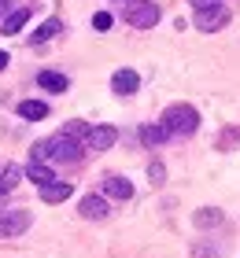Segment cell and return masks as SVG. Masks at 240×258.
<instances>
[{
	"label": "cell",
	"mask_w": 240,
	"mask_h": 258,
	"mask_svg": "<svg viewBox=\"0 0 240 258\" xmlns=\"http://www.w3.org/2000/svg\"><path fill=\"white\" fill-rule=\"evenodd\" d=\"M8 63H11V59H8V52H0V70H4Z\"/></svg>",
	"instance_id": "23"
},
{
	"label": "cell",
	"mask_w": 240,
	"mask_h": 258,
	"mask_svg": "<svg viewBox=\"0 0 240 258\" xmlns=\"http://www.w3.org/2000/svg\"><path fill=\"white\" fill-rule=\"evenodd\" d=\"M159 4H155V0H133V4L126 8V22L133 30H152L155 22H159Z\"/></svg>",
	"instance_id": "2"
},
{
	"label": "cell",
	"mask_w": 240,
	"mask_h": 258,
	"mask_svg": "<svg viewBox=\"0 0 240 258\" xmlns=\"http://www.w3.org/2000/svg\"><path fill=\"white\" fill-rule=\"evenodd\" d=\"M225 22H229V11H225V8H207V11H196V30H203V33L222 30Z\"/></svg>",
	"instance_id": "5"
},
{
	"label": "cell",
	"mask_w": 240,
	"mask_h": 258,
	"mask_svg": "<svg viewBox=\"0 0 240 258\" xmlns=\"http://www.w3.org/2000/svg\"><path fill=\"white\" fill-rule=\"evenodd\" d=\"M30 210H22V207H15V210H0V240H11V236H19V232H26L30 229Z\"/></svg>",
	"instance_id": "4"
},
{
	"label": "cell",
	"mask_w": 240,
	"mask_h": 258,
	"mask_svg": "<svg viewBox=\"0 0 240 258\" xmlns=\"http://www.w3.org/2000/svg\"><path fill=\"white\" fill-rule=\"evenodd\" d=\"M166 137H174V133H170V129H166L163 122H155V125H144V129H140V140H144L148 148H159V144H166Z\"/></svg>",
	"instance_id": "11"
},
{
	"label": "cell",
	"mask_w": 240,
	"mask_h": 258,
	"mask_svg": "<svg viewBox=\"0 0 240 258\" xmlns=\"http://www.w3.org/2000/svg\"><path fill=\"white\" fill-rule=\"evenodd\" d=\"M104 196H111V199H133V184H129L126 177H118V173H111V177H104Z\"/></svg>",
	"instance_id": "9"
},
{
	"label": "cell",
	"mask_w": 240,
	"mask_h": 258,
	"mask_svg": "<svg viewBox=\"0 0 240 258\" xmlns=\"http://www.w3.org/2000/svg\"><path fill=\"white\" fill-rule=\"evenodd\" d=\"M19 177H22V170L15 166V162H11V166H4V170H0V196L15 188V184H19Z\"/></svg>",
	"instance_id": "18"
},
{
	"label": "cell",
	"mask_w": 240,
	"mask_h": 258,
	"mask_svg": "<svg viewBox=\"0 0 240 258\" xmlns=\"http://www.w3.org/2000/svg\"><path fill=\"white\" fill-rule=\"evenodd\" d=\"M78 210H81V218H89V221H104L107 214H111V207H107L104 196H85L78 203Z\"/></svg>",
	"instance_id": "7"
},
{
	"label": "cell",
	"mask_w": 240,
	"mask_h": 258,
	"mask_svg": "<svg viewBox=\"0 0 240 258\" xmlns=\"http://www.w3.org/2000/svg\"><path fill=\"white\" fill-rule=\"evenodd\" d=\"M148 173H152V181H155V184H163V177H166L163 162H152V166H148Z\"/></svg>",
	"instance_id": "21"
},
{
	"label": "cell",
	"mask_w": 240,
	"mask_h": 258,
	"mask_svg": "<svg viewBox=\"0 0 240 258\" xmlns=\"http://www.w3.org/2000/svg\"><path fill=\"white\" fill-rule=\"evenodd\" d=\"M26 19H30V11H26V8H15V11L4 19V33H8V37H11V33H19L22 26H26Z\"/></svg>",
	"instance_id": "17"
},
{
	"label": "cell",
	"mask_w": 240,
	"mask_h": 258,
	"mask_svg": "<svg viewBox=\"0 0 240 258\" xmlns=\"http://www.w3.org/2000/svg\"><path fill=\"white\" fill-rule=\"evenodd\" d=\"M59 30H63V22H59V19H48V22H41V26L30 33V41H33V44H44V41H52Z\"/></svg>",
	"instance_id": "12"
},
{
	"label": "cell",
	"mask_w": 240,
	"mask_h": 258,
	"mask_svg": "<svg viewBox=\"0 0 240 258\" xmlns=\"http://www.w3.org/2000/svg\"><path fill=\"white\" fill-rule=\"evenodd\" d=\"M196 11H207V8H222V0H188Z\"/></svg>",
	"instance_id": "22"
},
{
	"label": "cell",
	"mask_w": 240,
	"mask_h": 258,
	"mask_svg": "<svg viewBox=\"0 0 240 258\" xmlns=\"http://www.w3.org/2000/svg\"><path fill=\"white\" fill-rule=\"evenodd\" d=\"M163 125L177 137H188V133L200 129V114H196V107H188V103H170V107L163 111Z\"/></svg>",
	"instance_id": "1"
},
{
	"label": "cell",
	"mask_w": 240,
	"mask_h": 258,
	"mask_svg": "<svg viewBox=\"0 0 240 258\" xmlns=\"http://www.w3.org/2000/svg\"><path fill=\"white\" fill-rule=\"evenodd\" d=\"M48 159L52 162H78L81 159V144L74 137H67V133H56V137H48Z\"/></svg>",
	"instance_id": "3"
},
{
	"label": "cell",
	"mask_w": 240,
	"mask_h": 258,
	"mask_svg": "<svg viewBox=\"0 0 240 258\" xmlns=\"http://www.w3.org/2000/svg\"><path fill=\"white\" fill-rule=\"evenodd\" d=\"M222 210L218 207H203V210H196V214H192V221H196L200 229H211V225H222Z\"/></svg>",
	"instance_id": "16"
},
{
	"label": "cell",
	"mask_w": 240,
	"mask_h": 258,
	"mask_svg": "<svg viewBox=\"0 0 240 258\" xmlns=\"http://www.w3.org/2000/svg\"><path fill=\"white\" fill-rule=\"evenodd\" d=\"M111 22H115V19L107 15V11H96V15H92V26L100 30V33H104V30H111Z\"/></svg>",
	"instance_id": "20"
},
{
	"label": "cell",
	"mask_w": 240,
	"mask_h": 258,
	"mask_svg": "<svg viewBox=\"0 0 240 258\" xmlns=\"http://www.w3.org/2000/svg\"><path fill=\"white\" fill-rule=\"evenodd\" d=\"M118 140V133H115V125H92L89 129V137H85V148L89 151H107Z\"/></svg>",
	"instance_id": "6"
},
{
	"label": "cell",
	"mask_w": 240,
	"mask_h": 258,
	"mask_svg": "<svg viewBox=\"0 0 240 258\" xmlns=\"http://www.w3.org/2000/svg\"><path fill=\"white\" fill-rule=\"evenodd\" d=\"M137 85H140V78H137V70H115V78H111V89L118 92V96H133L137 92Z\"/></svg>",
	"instance_id": "8"
},
{
	"label": "cell",
	"mask_w": 240,
	"mask_h": 258,
	"mask_svg": "<svg viewBox=\"0 0 240 258\" xmlns=\"http://www.w3.org/2000/svg\"><path fill=\"white\" fill-rule=\"evenodd\" d=\"M63 133L78 140V137H89V125H85V122H67V125H63Z\"/></svg>",
	"instance_id": "19"
},
{
	"label": "cell",
	"mask_w": 240,
	"mask_h": 258,
	"mask_svg": "<svg viewBox=\"0 0 240 258\" xmlns=\"http://www.w3.org/2000/svg\"><path fill=\"white\" fill-rule=\"evenodd\" d=\"M70 192H74L70 181H52V184L41 188V199H44V203H63V199H70Z\"/></svg>",
	"instance_id": "10"
},
{
	"label": "cell",
	"mask_w": 240,
	"mask_h": 258,
	"mask_svg": "<svg viewBox=\"0 0 240 258\" xmlns=\"http://www.w3.org/2000/svg\"><path fill=\"white\" fill-rule=\"evenodd\" d=\"M26 177H30V181H37L41 188H44V184H52V181H56V173H52V166H48V162H30V166H26Z\"/></svg>",
	"instance_id": "14"
},
{
	"label": "cell",
	"mask_w": 240,
	"mask_h": 258,
	"mask_svg": "<svg viewBox=\"0 0 240 258\" xmlns=\"http://www.w3.org/2000/svg\"><path fill=\"white\" fill-rule=\"evenodd\" d=\"M19 114H22L26 122H37V118H44V114H48V103H44V100H22V103H19Z\"/></svg>",
	"instance_id": "13"
},
{
	"label": "cell",
	"mask_w": 240,
	"mask_h": 258,
	"mask_svg": "<svg viewBox=\"0 0 240 258\" xmlns=\"http://www.w3.org/2000/svg\"><path fill=\"white\" fill-rule=\"evenodd\" d=\"M8 4H11V0H0V15H4V11H8Z\"/></svg>",
	"instance_id": "24"
},
{
	"label": "cell",
	"mask_w": 240,
	"mask_h": 258,
	"mask_svg": "<svg viewBox=\"0 0 240 258\" xmlns=\"http://www.w3.org/2000/svg\"><path fill=\"white\" fill-rule=\"evenodd\" d=\"M37 85L48 89V92H67V78L56 74V70H41V74H37Z\"/></svg>",
	"instance_id": "15"
}]
</instances>
